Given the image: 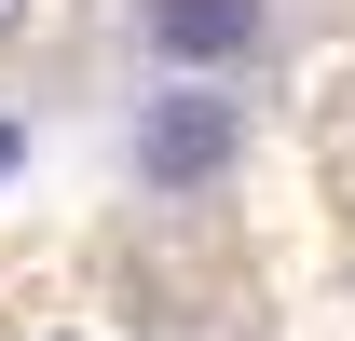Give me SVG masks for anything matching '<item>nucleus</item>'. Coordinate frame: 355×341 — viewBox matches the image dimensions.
<instances>
[{
    "label": "nucleus",
    "mask_w": 355,
    "mask_h": 341,
    "mask_svg": "<svg viewBox=\"0 0 355 341\" xmlns=\"http://www.w3.org/2000/svg\"><path fill=\"white\" fill-rule=\"evenodd\" d=\"M260 14L273 0H150L137 28H150V55H164L178 82H205V69H246L260 55Z\"/></svg>",
    "instance_id": "f257e3e1"
},
{
    "label": "nucleus",
    "mask_w": 355,
    "mask_h": 341,
    "mask_svg": "<svg viewBox=\"0 0 355 341\" xmlns=\"http://www.w3.org/2000/svg\"><path fill=\"white\" fill-rule=\"evenodd\" d=\"M137 164L164 177V191L219 177V164H232V96H164V110H150V137H137Z\"/></svg>",
    "instance_id": "f03ea898"
},
{
    "label": "nucleus",
    "mask_w": 355,
    "mask_h": 341,
    "mask_svg": "<svg viewBox=\"0 0 355 341\" xmlns=\"http://www.w3.org/2000/svg\"><path fill=\"white\" fill-rule=\"evenodd\" d=\"M14 164H28V137H14V123H0V177H14Z\"/></svg>",
    "instance_id": "7ed1b4c3"
}]
</instances>
